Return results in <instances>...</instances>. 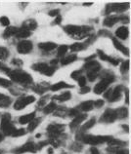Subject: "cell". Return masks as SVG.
<instances>
[{
    "label": "cell",
    "mask_w": 131,
    "mask_h": 154,
    "mask_svg": "<svg viewBox=\"0 0 131 154\" xmlns=\"http://www.w3.org/2000/svg\"><path fill=\"white\" fill-rule=\"evenodd\" d=\"M115 35L121 39H126L128 37V29L126 27H120L115 31Z\"/></svg>",
    "instance_id": "15"
},
{
    "label": "cell",
    "mask_w": 131,
    "mask_h": 154,
    "mask_svg": "<svg viewBox=\"0 0 131 154\" xmlns=\"http://www.w3.org/2000/svg\"><path fill=\"white\" fill-rule=\"evenodd\" d=\"M120 69H121L122 73L127 72L128 69H129V61H123V63H121V66H120Z\"/></svg>",
    "instance_id": "35"
},
{
    "label": "cell",
    "mask_w": 131,
    "mask_h": 154,
    "mask_svg": "<svg viewBox=\"0 0 131 154\" xmlns=\"http://www.w3.org/2000/svg\"><path fill=\"white\" fill-rule=\"evenodd\" d=\"M67 51H68V46L61 45L58 49V55L60 56V57H63V56L67 53Z\"/></svg>",
    "instance_id": "34"
},
{
    "label": "cell",
    "mask_w": 131,
    "mask_h": 154,
    "mask_svg": "<svg viewBox=\"0 0 131 154\" xmlns=\"http://www.w3.org/2000/svg\"><path fill=\"white\" fill-rule=\"evenodd\" d=\"M23 27L29 29V31H30V30H33V29H36V27H37V24H36V22H35L34 20H27V22H25L24 25H23Z\"/></svg>",
    "instance_id": "21"
},
{
    "label": "cell",
    "mask_w": 131,
    "mask_h": 154,
    "mask_svg": "<svg viewBox=\"0 0 131 154\" xmlns=\"http://www.w3.org/2000/svg\"><path fill=\"white\" fill-rule=\"evenodd\" d=\"M61 20H62V18H61V16L59 15V16H57L56 17V20H55V24H60L61 22Z\"/></svg>",
    "instance_id": "49"
},
{
    "label": "cell",
    "mask_w": 131,
    "mask_h": 154,
    "mask_svg": "<svg viewBox=\"0 0 131 154\" xmlns=\"http://www.w3.org/2000/svg\"><path fill=\"white\" fill-rule=\"evenodd\" d=\"M115 113H117V116L119 118H124L127 116L128 111L127 108H125V107H120L117 110H115Z\"/></svg>",
    "instance_id": "27"
},
{
    "label": "cell",
    "mask_w": 131,
    "mask_h": 154,
    "mask_svg": "<svg viewBox=\"0 0 131 154\" xmlns=\"http://www.w3.org/2000/svg\"><path fill=\"white\" fill-rule=\"evenodd\" d=\"M128 6H129V4L128 3H115V4H112L111 5V9H112V12L115 11V12H123L125 11V10L128 9Z\"/></svg>",
    "instance_id": "12"
},
{
    "label": "cell",
    "mask_w": 131,
    "mask_h": 154,
    "mask_svg": "<svg viewBox=\"0 0 131 154\" xmlns=\"http://www.w3.org/2000/svg\"><path fill=\"white\" fill-rule=\"evenodd\" d=\"M0 154H2V153H1V151H0Z\"/></svg>",
    "instance_id": "56"
},
{
    "label": "cell",
    "mask_w": 131,
    "mask_h": 154,
    "mask_svg": "<svg viewBox=\"0 0 131 154\" xmlns=\"http://www.w3.org/2000/svg\"><path fill=\"white\" fill-rule=\"evenodd\" d=\"M78 84H79V86L80 87H83V86H85V84H86V78L84 76H80L79 78L78 79Z\"/></svg>",
    "instance_id": "40"
},
{
    "label": "cell",
    "mask_w": 131,
    "mask_h": 154,
    "mask_svg": "<svg viewBox=\"0 0 131 154\" xmlns=\"http://www.w3.org/2000/svg\"><path fill=\"white\" fill-rule=\"evenodd\" d=\"M32 68L34 69V70L39 71V72L45 74V75H48V76H51L54 73V71H55L53 66H49L44 63H36V65H33Z\"/></svg>",
    "instance_id": "6"
},
{
    "label": "cell",
    "mask_w": 131,
    "mask_h": 154,
    "mask_svg": "<svg viewBox=\"0 0 131 154\" xmlns=\"http://www.w3.org/2000/svg\"><path fill=\"white\" fill-rule=\"evenodd\" d=\"M5 97H5V95H3V94H1V93H0V102H1V101H3V99H5Z\"/></svg>",
    "instance_id": "51"
},
{
    "label": "cell",
    "mask_w": 131,
    "mask_h": 154,
    "mask_svg": "<svg viewBox=\"0 0 131 154\" xmlns=\"http://www.w3.org/2000/svg\"><path fill=\"white\" fill-rule=\"evenodd\" d=\"M121 96V86H117L112 90V93L111 95V97L109 99L110 102H117Z\"/></svg>",
    "instance_id": "13"
},
{
    "label": "cell",
    "mask_w": 131,
    "mask_h": 154,
    "mask_svg": "<svg viewBox=\"0 0 131 154\" xmlns=\"http://www.w3.org/2000/svg\"><path fill=\"white\" fill-rule=\"evenodd\" d=\"M112 93V89H110L109 91L107 92V94H105V97H107V99H110V97H111Z\"/></svg>",
    "instance_id": "46"
},
{
    "label": "cell",
    "mask_w": 131,
    "mask_h": 154,
    "mask_svg": "<svg viewBox=\"0 0 131 154\" xmlns=\"http://www.w3.org/2000/svg\"><path fill=\"white\" fill-rule=\"evenodd\" d=\"M11 81L7 80L4 78H0V86L1 87H10L11 86Z\"/></svg>",
    "instance_id": "38"
},
{
    "label": "cell",
    "mask_w": 131,
    "mask_h": 154,
    "mask_svg": "<svg viewBox=\"0 0 131 154\" xmlns=\"http://www.w3.org/2000/svg\"><path fill=\"white\" fill-rule=\"evenodd\" d=\"M59 15H60V10L59 9L52 10V11L49 12V16H51V17H57Z\"/></svg>",
    "instance_id": "42"
},
{
    "label": "cell",
    "mask_w": 131,
    "mask_h": 154,
    "mask_svg": "<svg viewBox=\"0 0 131 154\" xmlns=\"http://www.w3.org/2000/svg\"><path fill=\"white\" fill-rule=\"evenodd\" d=\"M90 153H91V154H100V153H99V150L97 149L96 147H91Z\"/></svg>",
    "instance_id": "45"
},
{
    "label": "cell",
    "mask_w": 131,
    "mask_h": 154,
    "mask_svg": "<svg viewBox=\"0 0 131 154\" xmlns=\"http://www.w3.org/2000/svg\"><path fill=\"white\" fill-rule=\"evenodd\" d=\"M119 20V17H115V16L108 17L107 19L104 20V25H106V27H112V25L115 24H117Z\"/></svg>",
    "instance_id": "19"
},
{
    "label": "cell",
    "mask_w": 131,
    "mask_h": 154,
    "mask_svg": "<svg viewBox=\"0 0 131 154\" xmlns=\"http://www.w3.org/2000/svg\"><path fill=\"white\" fill-rule=\"evenodd\" d=\"M78 110H75V109H71L70 112L71 116H75V115H78Z\"/></svg>",
    "instance_id": "47"
},
{
    "label": "cell",
    "mask_w": 131,
    "mask_h": 154,
    "mask_svg": "<svg viewBox=\"0 0 131 154\" xmlns=\"http://www.w3.org/2000/svg\"><path fill=\"white\" fill-rule=\"evenodd\" d=\"M88 92H90V88H89V87H87V86L81 87L80 94H86V93H88Z\"/></svg>",
    "instance_id": "44"
},
{
    "label": "cell",
    "mask_w": 131,
    "mask_h": 154,
    "mask_svg": "<svg viewBox=\"0 0 131 154\" xmlns=\"http://www.w3.org/2000/svg\"><path fill=\"white\" fill-rule=\"evenodd\" d=\"M70 87L71 86L68 85L65 82H59V83H56L51 86V90H52V91H59V90H61L63 88H70Z\"/></svg>",
    "instance_id": "23"
},
{
    "label": "cell",
    "mask_w": 131,
    "mask_h": 154,
    "mask_svg": "<svg viewBox=\"0 0 131 154\" xmlns=\"http://www.w3.org/2000/svg\"><path fill=\"white\" fill-rule=\"evenodd\" d=\"M18 29L17 27H8L6 30L4 31L3 33V36L4 37H6V38H8V37H11L13 36V35H16L17 34V32H18Z\"/></svg>",
    "instance_id": "22"
},
{
    "label": "cell",
    "mask_w": 131,
    "mask_h": 154,
    "mask_svg": "<svg viewBox=\"0 0 131 154\" xmlns=\"http://www.w3.org/2000/svg\"><path fill=\"white\" fill-rule=\"evenodd\" d=\"M65 129V127H64L63 125H59V124H52L50 125L49 127H48V132L50 133V134H52V136H56V135H59L60 133H62Z\"/></svg>",
    "instance_id": "11"
},
{
    "label": "cell",
    "mask_w": 131,
    "mask_h": 154,
    "mask_svg": "<svg viewBox=\"0 0 131 154\" xmlns=\"http://www.w3.org/2000/svg\"><path fill=\"white\" fill-rule=\"evenodd\" d=\"M16 35L19 38H27L30 35V31L29 29H25V27H22V29H20L19 30H18Z\"/></svg>",
    "instance_id": "24"
},
{
    "label": "cell",
    "mask_w": 131,
    "mask_h": 154,
    "mask_svg": "<svg viewBox=\"0 0 131 154\" xmlns=\"http://www.w3.org/2000/svg\"><path fill=\"white\" fill-rule=\"evenodd\" d=\"M114 80H115L114 76H106V77H104V78H103L102 80L100 81L96 86H95V88H94L95 94H102Z\"/></svg>",
    "instance_id": "4"
},
{
    "label": "cell",
    "mask_w": 131,
    "mask_h": 154,
    "mask_svg": "<svg viewBox=\"0 0 131 154\" xmlns=\"http://www.w3.org/2000/svg\"><path fill=\"white\" fill-rule=\"evenodd\" d=\"M14 65H22V61H20V60H14L12 61Z\"/></svg>",
    "instance_id": "48"
},
{
    "label": "cell",
    "mask_w": 131,
    "mask_h": 154,
    "mask_svg": "<svg viewBox=\"0 0 131 154\" xmlns=\"http://www.w3.org/2000/svg\"><path fill=\"white\" fill-rule=\"evenodd\" d=\"M94 124H95V119L93 118V119L89 120L88 122H86L85 124H83V126H82V128H81V131H86V130L90 129Z\"/></svg>",
    "instance_id": "32"
},
{
    "label": "cell",
    "mask_w": 131,
    "mask_h": 154,
    "mask_svg": "<svg viewBox=\"0 0 131 154\" xmlns=\"http://www.w3.org/2000/svg\"><path fill=\"white\" fill-rule=\"evenodd\" d=\"M35 101V97L32 96H29V97H20V99H17V102H15L14 104V108L16 110H21L23 109L25 106H27V104H32Z\"/></svg>",
    "instance_id": "5"
},
{
    "label": "cell",
    "mask_w": 131,
    "mask_h": 154,
    "mask_svg": "<svg viewBox=\"0 0 131 154\" xmlns=\"http://www.w3.org/2000/svg\"><path fill=\"white\" fill-rule=\"evenodd\" d=\"M83 44L81 43H74L71 46V50L73 51V52H78V51H81L83 49Z\"/></svg>",
    "instance_id": "33"
},
{
    "label": "cell",
    "mask_w": 131,
    "mask_h": 154,
    "mask_svg": "<svg viewBox=\"0 0 131 154\" xmlns=\"http://www.w3.org/2000/svg\"><path fill=\"white\" fill-rule=\"evenodd\" d=\"M117 118V113H115V110L107 109L106 111H105V113L103 114V116L100 121L106 122V123H111V122H114Z\"/></svg>",
    "instance_id": "8"
},
{
    "label": "cell",
    "mask_w": 131,
    "mask_h": 154,
    "mask_svg": "<svg viewBox=\"0 0 131 154\" xmlns=\"http://www.w3.org/2000/svg\"><path fill=\"white\" fill-rule=\"evenodd\" d=\"M38 46H39L40 49H42L44 51H51L57 47V44L54 42H44V43H39Z\"/></svg>",
    "instance_id": "18"
},
{
    "label": "cell",
    "mask_w": 131,
    "mask_h": 154,
    "mask_svg": "<svg viewBox=\"0 0 131 154\" xmlns=\"http://www.w3.org/2000/svg\"><path fill=\"white\" fill-rule=\"evenodd\" d=\"M39 123H40V119H32V121L29 123V127H27V130H29V132H32V131L37 127Z\"/></svg>",
    "instance_id": "28"
},
{
    "label": "cell",
    "mask_w": 131,
    "mask_h": 154,
    "mask_svg": "<svg viewBox=\"0 0 131 154\" xmlns=\"http://www.w3.org/2000/svg\"><path fill=\"white\" fill-rule=\"evenodd\" d=\"M112 43H114V45H115V47L119 51H120V52H122L123 54H125V55H128V49L126 47H124L121 43L119 42L117 39H115V38H112Z\"/></svg>",
    "instance_id": "17"
},
{
    "label": "cell",
    "mask_w": 131,
    "mask_h": 154,
    "mask_svg": "<svg viewBox=\"0 0 131 154\" xmlns=\"http://www.w3.org/2000/svg\"><path fill=\"white\" fill-rule=\"evenodd\" d=\"M85 118H86V115L85 114L76 115L75 118L73 119V121L71 123V128H74V127H76V126H78L82 121H83L84 119H85Z\"/></svg>",
    "instance_id": "20"
},
{
    "label": "cell",
    "mask_w": 131,
    "mask_h": 154,
    "mask_svg": "<svg viewBox=\"0 0 131 154\" xmlns=\"http://www.w3.org/2000/svg\"><path fill=\"white\" fill-rule=\"evenodd\" d=\"M10 119H11L10 115L5 114L4 116L2 117L1 126H0V129H1L2 133L6 136H9V135L12 136V134L15 132V130H16L14 127V125L11 124V122H10Z\"/></svg>",
    "instance_id": "3"
},
{
    "label": "cell",
    "mask_w": 131,
    "mask_h": 154,
    "mask_svg": "<svg viewBox=\"0 0 131 154\" xmlns=\"http://www.w3.org/2000/svg\"><path fill=\"white\" fill-rule=\"evenodd\" d=\"M27 151H29V152H35V151H36V145L33 142H27V144L23 145L22 147L14 150V152L16 154H21L24 152H27Z\"/></svg>",
    "instance_id": "9"
},
{
    "label": "cell",
    "mask_w": 131,
    "mask_h": 154,
    "mask_svg": "<svg viewBox=\"0 0 131 154\" xmlns=\"http://www.w3.org/2000/svg\"><path fill=\"white\" fill-rule=\"evenodd\" d=\"M0 68H4V66H3V65H1V63H0Z\"/></svg>",
    "instance_id": "54"
},
{
    "label": "cell",
    "mask_w": 131,
    "mask_h": 154,
    "mask_svg": "<svg viewBox=\"0 0 131 154\" xmlns=\"http://www.w3.org/2000/svg\"><path fill=\"white\" fill-rule=\"evenodd\" d=\"M9 76L11 77V79L13 81L18 82L21 84H27V83H32V78L29 73L25 72L23 70H12L8 72Z\"/></svg>",
    "instance_id": "1"
},
{
    "label": "cell",
    "mask_w": 131,
    "mask_h": 154,
    "mask_svg": "<svg viewBox=\"0 0 131 154\" xmlns=\"http://www.w3.org/2000/svg\"><path fill=\"white\" fill-rule=\"evenodd\" d=\"M17 49H18V52L21 54H27L32 52V43L29 40H22L21 42L18 43Z\"/></svg>",
    "instance_id": "7"
},
{
    "label": "cell",
    "mask_w": 131,
    "mask_h": 154,
    "mask_svg": "<svg viewBox=\"0 0 131 154\" xmlns=\"http://www.w3.org/2000/svg\"><path fill=\"white\" fill-rule=\"evenodd\" d=\"M57 63H58V61H57V60L51 61V65H56Z\"/></svg>",
    "instance_id": "50"
},
{
    "label": "cell",
    "mask_w": 131,
    "mask_h": 154,
    "mask_svg": "<svg viewBox=\"0 0 131 154\" xmlns=\"http://www.w3.org/2000/svg\"><path fill=\"white\" fill-rule=\"evenodd\" d=\"M56 104H54V102H50L48 106H46L44 107V109H43V111H44V113L48 114V113H52V112L54 111V110L56 109Z\"/></svg>",
    "instance_id": "30"
},
{
    "label": "cell",
    "mask_w": 131,
    "mask_h": 154,
    "mask_svg": "<svg viewBox=\"0 0 131 154\" xmlns=\"http://www.w3.org/2000/svg\"><path fill=\"white\" fill-rule=\"evenodd\" d=\"M2 140H3V135H1V134H0V142H1Z\"/></svg>",
    "instance_id": "53"
},
{
    "label": "cell",
    "mask_w": 131,
    "mask_h": 154,
    "mask_svg": "<svg viewBox=\"0 0 131 154\" xmlns=\"http://www.w3.org/2000/svg\"><path fill=\"white\" fill-rule=\"evenodd\" d=\"M98 55L101 60L103 61H110V63H112V65H119V61L117 60V59H114V58H111L109 57V56H107L106 54H104L102 52V51L98 50Z\"/></svg>",
    "instance_id": "14"
},
{
    "label": "cell",
    "mask_w": 131,
    "mask_h": 154,
    "mask_svg": "<svg viewBox=\"0 0 131 154\" xmlns=\"http://www.w3.org/2000/svg\"><path fill=\"white\" fill-rule=\"evenodd\" d=\"M34 117H35V112H32L29 114L21 116L19 119V122L21 124H27V123H29L32 119H34Z\"/></svg>",
    "instance_id": "16"
},
{
    "label": "cell",
    "mask_w": 131,
    "mask_h": 154,
    "mask_svg": "<svg viewBox=\"0 0 131 154\" xmlns=\"http://www.w3.org/2000/svg\"><path fill=\"white\" fill-rule=\"evenodd\" d=\"M80 76H81V70H76L71 73V78L73 79H78Z\"/></svg>",
    "instance_id": "41"
},
{
    "label": "cell",
    "mask_w": 131,
    "mask_h": 154,
    "mask_svg": "<svg viewBox=\"0 0 131 154\" xmlns=\"http://www.w3.org/2000/svg\"><path fill=\"white\" fill-rule=\"evenodd\" d=\"M48 154H53V150H52V148H49V149H48Z\"/></svg>",
    "instance_id": "52"
},
{
    "label": "cell",
    "mask_w": 131,
    "mask_h": 154,
    "mask_svg": "<svg viewBox=\"0 0 131 154\" xmlns=\"http://www.w3.org/2000/svg\"><path fill=\"white\" fill-rule=\"evenodd\" d=\"M9 56V51L5 47H0V60H6Z\"/></svg>",
    "instance_id": "31"
},
{
    "label": "cell",
    "mask_w": 131,
    "mask_h": 154,
    "mask_svg": "<svg viewBox=\"0 0 131 154\" xmlns=\"http://www.w3.org/2000/svg\"><path fill=\"white\" fill-rule=\"evenodd\" d=\"M92 108H93V102L92 101L84 102L80 104V109L83 110V111H89Z\"/></svg>",
    "instance_id": "25"
},
{
    "label": "cell",
    "mask_w": 131,
    "mask_h": 154,
    "mask_svg": "<svg viewBox=\"0 0 131 154\" xmlns=\"http://www.w3.org/2000/svg\"><path fill=\"white\" fill-rule=\"evenodd\" d=\"M76 59H78V58H76L75 55H71V56H69V57H67V58L62 59L61 63H62V65H69V63H71L73 61H75Z\"/></svg>",
    "instance_id": "26"
},
{
    "label": "cell",
    "mask_w": 131,
    "mask_h": 154,
    "mask_svg": "<svg viewBox=\"0 0 131 154\" xmlns=\"http://www.w3.org/2000/svg\"><path fill=\"white\" fill-rule=\"evenodd\" d=\"M25 129H19V130H15V132L13 133L12 136L13 137H20V136H24L25 134Z\"/></svg>",
    "instance_id": "37"
},
{
    "label": "cell",
    "mask_w": 131,
    "mask_h": 154,
    "mask_svg": "<svg viewBox=\"0 0 131 154\" xmlns=\"http://www.w3.org/2000/svg\"><path fill=\"white\" fill-rule=\"evenodd\" d=\"M71 97V93H69V92H66V93L62 94V95H60V96L55 97V99H59L60 102H66V101H69Z\"/></svg>",
    "instance_id": "29"
},
{
    "label": "cell",
    "mask_w": 131,
    "mask_h": 154,
    "mask_svg": "<svg viewBox=\"0 0 131 154\" xmlns=\"http://www.w3.org/2000/svg\"><path fill=\"white\" fill-rule=\"evenodd\" d=\"M97 74H98V71L92 70V71H88V72H87V76H88V78L90 81H94L97 77Z\"/></svg>",
    "instance_id": "36"
},
{
    "label": "cell",
    "mask_w": 131,
    "mask_h": 154,
    "mask_svg": "<svg viewBox=\"0 0 131 154\" xmlns=\"http://www.w3.org/2000/svg\"><path fill=\"white\" fill-rule=\"evenodd\" d=\"M112 137H107V136H82L81 140L82 142H84L85 143L88 144H100V143L109 142L110 140H112Z\"/></svg>",
    "instance_id": "2"
},
{
    "label": "cell",
    "mask_w": 131,
    "mask_h": 154,
    "mask_svg": "<svg viewBox=\"0 0 131 154\" xmlns=\"http://www.w3.org/2000/svg\"><path fill=\"white\" fill-rule=\"evenodd\" d=\"M0 24H1L2 25H4V27H8V25H10V20L7 17H1L0 18Z\"/></svg>",
    "instance_id": "39"
},
{
    "label": "cell",
    "mask_w": 131,
    "mask_h": 154,
    "mask_svg": "<svg viewBox=\"0 0 131 154\" xmlns=\"http://www.w3.org/2000/svg\"><path fill=\"white\" fill-rule=\"evenodd\" d=\"M84 5H92V3H84Z\"/></svg>",
    "instance_id": "55"
},
{
    "label": "cell",
    "mask_w": 131,
    "mask_h": 154,
    "mask_svg": "<svg viewBox=\"0 0 131 154\" xmlns=\"http://www.w3.org/2000/svg\"><path fill=\"white\" fill-rule=\"evenodd\" d=\"M93 106H95L96 107H101V106H104V101H102V99H98V101L93 102Z\"/></svg>",
    "instance_id": "43"
},
{
    "label": "cell",
    "mask_w": 131,
    "mask_h": 154,
    "mask_svg": "<svg viewBox=\"0 0 131 154\" xmlns=\"http://www.w3.org/2000/svg\"><path fill=\"white\" fill-rule=\"evenodd\" d=\"M64 29H65L67 33L75 36V35H78V33H80L83 30V27H78V25H67V27H64Z\"/></svg>",
    "instance_id": "10"
}]
</instances>
